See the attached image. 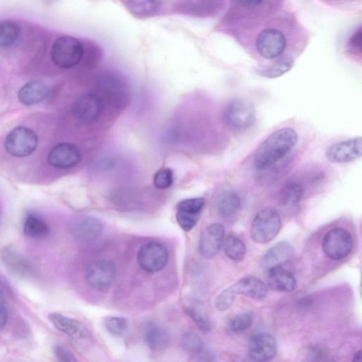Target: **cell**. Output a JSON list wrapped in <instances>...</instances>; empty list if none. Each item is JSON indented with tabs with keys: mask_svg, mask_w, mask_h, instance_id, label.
I'll use <instances>...</instances> for the list:
<instances>
[{
	"mask_svg": "<svg viewBox=\"0 0 362 362\" xmlns=\"http://www.w3.org/2000/svg\"><path fill=\"white\" fill-rule=\"evenodd\" d=\"M298 141L296 132L290 127L279 129L272 133L257 149L253 165L256 170L267 169L284 158Z\"/></svg>",
	"mask_w": 362,
	"mask_h": 362,
	"instance_id": "cell-1",
	"label": "cell"
},
{
	"mask_svg": "<svg viewBox=\"0 0 362 362\" xmlns=\"http://www.w3.org/2000/svg\"><path fill=\"white\" fill-rule=\"evenodd\" d=\"M281 227L278 211L272 207L260 210L255 216L250 226V236L257 243L264 244L272 240Z\"/></svg>",
	"mask_w": 362,
	"mask_h": 362,
	"instance_id": "cell-2",
	"label": "cell"
},
{
	"mask_svg": "<svg viewBox=\"0 0 362 362\" xmlns=\"http://www.w3.org/2000/svg\"><path fill=\"white\" fill-rule=\"evenodd\" d=\"M50 54L52 62L57 66L63 69L74 67L81 60L82 42L73 36H62L53 43Z\"/></svg>",
	"mask_w": 362,
	"mask_h": 362,
	"instance_id": "cell-3",
	"label": "cell"
},
{
	"mask_svg": "<svg viewBox=\"0 0 362 362\" xmlns=\"http://www.w3.org/2000/svg\"><path fill=\"white\" fill-rule=\"evenodd\" d=\"M98 93L106 101L115 107L126 105L128 93L123 78L114 72L102 73L97 81Z\"/></svg>",
	"mask_w": 362,
	"mask_h": 362,
	"instance_id": "cell-4",
	"label": "cell"
},
{
	"mask_svg": "<svg viewBox=\"0 0 362 362\" xmlns=\"http://www.w3.org/2000/svg\"><path fill=\"white\" fill-rule=\"evenodd\" d=\"M322 247L329 259L333 260L344 259L352 250V235L344 228L339 227L333 228L324 235Z\"/></svg>",
	"mask_w": 362,
	"mask_h": 362,
	"instance_id": "cell-5",
	"label": "cell"
},
{
	"mask_svg": "<svg viewBox=\"0 0 362 362\" xmlns=\"http://www.w3.org/2000/svg\"><path fill=\"white\" fill-rule=\"evenodd\" d=\"M37 146V136L30 129L18 127L11 130L5 139V148L12 156L25 157L32 154Z\"/></svg>",
	"mask_w": 362,
	"mask_h": 362,
	"instance_id": "cell-6",
	"label": "cell"
},
{
	"mask_svg": "<svg viewBox=\"0 0 362 362\" xmlns=\"http://www.w3.org/2000/svg\"><path fill=\"white\" fill-rule=\"evenodd\" d=\"M168 252L166 247L160 243L151 241L144 244L137 253V262L139 267L147 272H156L166 264Z\"/></svg>",
	"mask_w": 362,
	"mask_h": 362,
	"instance_id": "cell-7",
	"label": "cell"
},
{
	"mask_svg": "<svg viewBox=\"0 0 362 362\" xmlns=\"http://www.w3.org/2000/svg\"><path fill=\"white\" fill-rule=\"evenodd\" d=\"M116 274L114 264L105 259H97L88 264L85 279L90 287L97 291L107 289L115 280Z\"/></svg>",
	"mask_w": 362,
	"mask_h": 362,
	"instance_id": "cell-8",
	"label": "cell"
},
{
	"mask_svg": "<svg viewBox=\"0 0 362 362\" xmlns=\"http://www.w3.org/2000/svg\"><path fill=\"white\" fill-rule=\"evenodd\" d=\"M104 103L103 98L98 93H84L74 103L73 114L82 122H93L102 115Z\"/></svg>",
	"mask_w": 362,
	"mask_h": 362,
	"instance_id": "cell-9",
	"label": "cell"
},
{
	"mask_svg": "<svg viewBox=\"0 0 362 362\" xmlns=\"http://www.w3.org/2000/svg\"><path fill=\"white\" fill-rule=\"evenodd\" d=\"M226 123L232 128L244 129L250 127L255 120V110L248 101L236 99L230 102L224 111Z\"/></svg>",
	"mask_w": 362,
	"mask_h": 362,
	"instance_id": "cell-10",
	"label": "cell"
},
{
	"mask_svg": "<svg viewBox=\"0 0 362 362\" xmlns=\"http://www.w3.org/2000/svg\"><path fill=\"white\" fill-rule=\"evenodd\" d=\"M286 47V39L279 30L267 28L262 30L256 39L259 54L266 59H275L280 56Z\"/></svg>",
	"mask_w": 362,
	"mask_h": 362,
	"instance_id": "cell-11",
	"label": "cell"
},
{
	"mask_svg": "<svg viewBox=\"0 0 362 362\" xmlns=\"http://www.w3.org/2000/svg\"><path fill=\"white\" fill-rule=\"evenodd\" d=\"M361 136L339 141L329 145L325 151L327 159L333 163H346L361 156Z\"/></svg>",
	"mask_w": 362,
	"mask_h": 362,
	"instance_id": "cell-12",
	"label": "cell"
},
{
	"mask_svg": "<svg viewBox=\"0 0 362 362\" xmlns=\"http://www.w3.org/2000/svg\"><path fill=\"white\" fill-rule=\"evenodd\" d=\"M51 323L71 339L81 343H89L91 335L88 328L80 321L57 313L48 315Z\"/></svg>",
	"mask_w": 362,
	"mask_h": 362,
	"instance_id": "cell-13",
	"label": "cell"
},
{
	"mask_svg": "<svg viewBox=\"0 0 362 362\" xmlns=\"http://www.w3.org/2000/svg\"><path fill=\"white\" fill-rule=\"evenodd\" d=\"M225 237L224 226L214 223L206 226L202 232L199 241L200 255L210 259L215 257L221 248Z\"/></svg>",
	"mask_w": 362,
	"mask_h": 362,
	"instance_id": "cell-14",
	"label": "cell"
},
{
	"mask_svg": "<svg viewBox=\"0 0 362 362\" xmlns=\"http://www.w3.org/2000/svg\"><path fill=\"white\" fill-rule=\"evenodd\" d=\"M247 353L254 361H268L273 359L277 353L275 338L267 332L254 334L249 341Z\"/></svg>",
	"mask_w": 362,
	"mask_h": 362,
	"instance_id": "cell-15",
	"label": "cell"
},
{
	"mask_svg": "<svg viewBox=\"0 0 362 362\" xmlns=\"http://www.w3.org/2000/svg\"><path fill=\"white\" fill-rule=\"evenodd\" d=\"M204 204L203 197L189 198L178 203L176 220L182 230L188 232L196 226Z\"/></svg>",
	"mask_w": 362,
	"mask_h": 362,
	"instance_id": "cell-16",
	"label": "cell"
},
{
	"mask_svg": "<svg viewBox=\"0 0 362 362\" xmlns=\"http://www.w3.org/2000/svg\"><path fill=\"white\" fill-rule=\"evenodd\" d=\"M81 155L78 147L69 143L55 145L49 151L47 160L53 167L70 168L76 165L81 160Z\"/></svg>",
	"mask_w": 362,
	"mask_h": 362,
	"instance_id": "cell-17",
	"label": "cell"
},
{
	"mask_svg": "<svg viewBox=\"0 0 362 362\" xmlns=\"http://www.w3.org/2000/svg\"><path fill=\"white\" fill-rule=\"evenodd\" d=\"M218 8L214 0H180L173 6L175 13L194 18H205L213 16Z\"/></svg>",
	"mask_w": 362,
	"mask_h": 362,
	"instance_id": "cell-18",
	"label": "cell"
},
{
	"mask_svg": "<svg viewBox=\"0 0 362 362\" xmlns=\"http://www.w3.org/2000/svg\"><path fill=\"white\" fill-rule=\"evenodd\" d=\"M294 255L293 246L286 241H279L272 246L260 259V265L264 269L281 267L290 261Z\"/></svg>",
	"mask_w": 362,
	"mask_h": 362,
	"instance_id": "cell-19",
	"label": "cell"
},
{
	"mask_svg": "<svg viewBox=\"0 0 362 362\" xmlns=\"http://www.w3.org/2000/svg\"><path fill=\"white\" fill-rule=\"evenodd\" d=\"M73 236L81 242L88 243L100 237L103 225L101 222L91 216H83L77 218L71 226Z\"/></svg>",
	"mask_w": 362,
	"mask_h": 362,
	"instance_id": "cell-20",
	"label": "cell"
},
{
	"mask_svg": "<svg viewBox=\"0 0 362 362\" xmlns=\"http://www.w3.org/2000/svg\"><path fill=\"white\" fill-rule=\"evenodd\" d=\"M1 258L4 264L18 275L29 276L33 274L30 262L13 247L5 248L1 252Z\"/></svg>",
	"mask_w": 362,
	"mask_h": 362,
	"instance_id": "cell-21",
	"label": "cell"
},
{
	"mask_svg": "<svg viewBox=\"0 0 362 362\" xmlns=\"http://www.w3.org/2000/svg\"><path fill=\"white\" fill-rule=\"evenodd\" d=\"M233 291L255 300H262L267 294L265 284L255 276L244 277L230 286Z\"/></svg>",
	"mask_w": 362,
	"mask_h": 362,
	"instance_id": "cell-22",
	"label": "cell"
},
{
	"mask_svg": "<svg viewBox=\"0 0 362 362\" xmlns=\"http://www.w3.org/2000/svg\"><path fill=\"white\" fill-rule=\"evenodd\" d=\"M127 10L134 17L146 19L157 16L162 8V0H122Z\"/></svg>",
	"mask_w": 362,
	"mask_h": 362,
	"instance_id": "cell-23",
	"label": "cell"
},
{
	"mask_svg": "<svg viewBox=\"0 0 362 362\" xmlns=\"http://www.w3.org/2000/svg\"><path fill=\"white\" fill-rule=\"evenodd\" d=\"M267 284L273 290L281 292H291L297 287L294 276L282 266L267 270Z\"/></svg>",
	"mask_w": 362,
	"mask_h": 362,
	"instance_id": "cell-24",
	"label": "cell"
},
{
	"mask_svg": "<svg viewBox=\"0 0 362 362\" xmlns=\"http://www.w3.org/2000/svg\"><path fill=\"white\" fill-rule=\"evenodd\" d=\"M49 94V89L44 83L35 81L25 83L19 90L18 98L21 103L32 105L43 101Z\"/></svg>",
	"mask_w": 362,
	"mask_h": 362,
	"instance_id": "cell-25",
	"label": "cell"
},
{
	"mask_svg": "<svg viewBox=\"0 0 362 362\" xmlns=\"http://www.w3.org/2000/svg\"><path fill=\"white\" fill-rule=\"evenodd\" d=\"M144 339L148 348L153 351L164 350L169 341L166 330L154 322H150L145 326Z\"/></svg>",
	"mask_w": 362,
	"mask_h": 362,
	"instance_id": "cell-26",
	"label": "cell"
},
{
	"mask_svg": "<svg viewBox=\"0 0 362 362\" xmlns=\"http://www.w3.org/2000/svg\"><path fill=\"white\" fill-rule=\"evenodd\" d=\"M50 228L47 222L38 214H29L24 221V235L33 239H41L47 237Z\"/></svg>",
	"mask_w": 362,
	"mask_h": 362,
	"instance_id": "cell-27",
	"label": "cell"
},
{
	"mask_svg": "<svg viewBox=\"0 0 362 362\" xmlns=\"http://www.w3.org/2000/svg\"><path fill=\"white\" fill-rule=\"evenodd\" d=\"M304 189L298 182L286 183L280 192V204L285 209L298 206L303 196Z\"/></svg>",
	"mask_w": 362,
	"mask_h": 362,
	"instance_id": "cell-28",
	"label": "cell"
},
{
	"mask_svg": "<svg viewBox=\"0 0 362 362\" xmlns=\"http://www.w3.org/2000/svg\"><path fill=\"white\" fill-rule=\"evenodd\" d=\"M241 205L239 195L231 191L222 193L216 202V209L218 214L224 218H228L235 214Z\"/></svg>",
	"mask_w": 362,
	"mask_h": 362,
	"instance_id": "cell-29",
	"label": "cell"
},
{
	"mask_svg": "<svg viewBox=\"0 0 362 362\" xmlns=\"http://www.w3.org/2000/svg\"><path fill=\"white\" fill-rule=\"evenodd\" d=\"M223 251L225 255L232 261L242 262L246 255L245 243L236 235L230 234L224 239Z\"/></svg>",
	"mask_w": 362,
	"mask_h": 362,
	"instance_id": "cell-30",
	"label": "cell"
},
{
	"mask_svg": "<svg viewBox=\"0 0 362 362\" xmlns=\"http://www.w3.org/2000/svg\"><path fill=\"white\" fill-rule=\"evenodd\" d=\"M293 61L289 57H281L271 64L257 71L258 75L267 78H274L284 75L293 66Z\"/></svg>",
	"mask_w": 362,
	"mask_h": 362,
	"instance_id": "cell-31",
	"label": "cell"
},
{
	"mask_svg": "<svg viewBox=\"0 0 362 362\" xmlns=\"http://www.w3.org/2000/svg\"><path fill=\"white\" fill-rule=\"evenodd\" d=\"M20 33L18 25L11 21H0V47H4L13 45Z\"/></svg>",
	"mask_w": 362,
	"mask_h": 362,
	"instance_id": "cell-32",
	"label": "cell"
},
{
	"mask_svg": "<svg viewBox=\"0 0 362 362\" xmlns=\"http://www.w3.org/2000/svg\"><path fill=\"white\" fill-rule=\"evenodd\" d=\"M254 315L251 312H244L235 315L228 323L233 332L238 333L247 330L253 323Z\"/></svg>",
	"mask_w": 362,
	"mask_h": 362,
	"instance_id": "cell-33",
	"label": "cell"
},
{
	"mask_svg": "<svg viewBox=\"0 0 362 362\" xmlns=\"http://www.w3.org/2000/svg\"><path fill=\"white\" fill-rule=\"evenodd\" d=\"M181 345L187 351L197 354L204 349V341L201 337L193 332H187L182 334Z\"/></svg>",
	"mask_w": 362,
	"mask_h": 362,
	"instance_id": "cell-34",
	"label": "cell"
},
{
	"mask_svg": "<svg viewBox=\"0 0 362 362\" xmlns=\"http://www.w3.org/2000/svg\"><path fill=\"white\" fill-rule=\"evenodd\" d=\"M128 326L127 320L124 317L110 316L105 320V327L107 332L114 336H121Z\"/></svg>",
	"mask_w": 362,
	"mask_h": 362,
	"instance_id": "cell-35",
	"label": "cell"
},
{
	"mask_svg": "<svg viewBox=\"0 0 362 362\" xmlns=\"http://www.w3.org/2000/svg\"><path fill=\"white\" fill-rule=\"evenodd\" d=\"M173 172L170 168H165L157 171L153 177L154 186L159 189H165L173 183Z\"/></svg>",
	"mask_w": 362,
	"mask_h": 362,
	"instance_id": "cell-36",
	"label": "cell"
},
{
	"mask_svg": "<svg viewBox=\"0 0 362 362\" xmlns=\"http://www.w3.org/2000/svg\"><path fill=\"white\" fill-rule=\"evenodd\" d=\"M83 55L89 62L90 66L96 64L102 57V49L98 44L90 41L83 44Z\"/></svg>",
	"mask_w": 362,
	"mask_h": 362,
	"instance_id": "cell-37",
	"label": "cell"
},
{
	"mask_svg": "<svg viewBox=\"0 0 362 362\" xmlns=\"http://www.w3.org/2000/svg\"><path fill=\"white\" fill-rule=\"evenodd\" d=\"M235 294L230 287L223 290L215 300L216 309L221 312L229 309L234 303Z\"/></svg>",
	"mask_w": 362,
	"mask_h": 362,
	"instance_id": "cell-38",
	"label": "cell"
},
{
	"mask_svg": "<svg viewBox=\"0 0 362 362\" xmlns=\"http://www.w3.org/2000/svg\"><path fill=\"white\" fill-rule=\"evenodd\" d=\"M185 312L191 319L197 324L202 331H209L211 329V325L208 318L199 311L192 308H187Z\"/></svg>",
	"mask_w": 362,
	"mask_h": 362,
	"instance_id": "cell-39",
	"label": "cell"
},
{
	"mask_svg": "<svg viewBox=\"0 0 362 362\" xmlns=\"http://www.w3.org/2000/svg\"><path fill=\"white\" fill-rule=\"evenodd\" d=\"M54 352L56 358L59 361L74 362L76 361L74 354L63 345H57L54 347Z\"/></svg>",
	"mask_w": 362,
	"mask_h": 362,
	"instance_id": "cell-40",
	"label": "cell"
},
{
	"mask_svg": "<svg viewBox=\"0 0 362 362\" xmlns=\"http://www.w3.org/2000/svg\"><path fill=\"white\" fill-rule=\"evenodd\" d=\"M362 45V30L360 27L350 37L348 40V47L351 52L354 53L361 52Z\"/></svg>",
	"mask_w": 362,
	"mask_h": 362,
	"instance_id": "cell-41",
	"label": "cell"
},
{
	"mask_svg": "<svg viewBox=\"0 0 362 362\" xmlns=\"http://www.w3.org/2000/svg\"><path fill=\"white\" fill-rule=\"evenodd\" d=\"M8 310L5 305L4 298L0 293V329L4 328L8 320Z\"/></svg>",
	"mask_w": 362,
	"mask_h": 362,
	"instance_id": "cell-42",
	"label": "cell"
},
{
	"mask_svg": "<svg viewBox=\"0 0 362 362\" xmlns=\"http://www.w3.org/2000/svg\"><path fill=\"white\" fill-rule=\"evenodd\" d=\"M239 5L250 8L258 6L264 0H234Z\"/></svg>",
	"mask_w": 362,
	"mask_h": 362,
	"instance_id": "cell-43",
	"label": "cell"
},
{
	"mask_svg": "<svg viewBox=\"0 0 362 362\" xmlns=\"http://www.w3.org/2000/svg\"><path fill=\"white\" fill-rule=\"evenodd\" d=\"M361 361V350L359 349L356 351L354 355L353 361Z\"/></svg>",
	"mask_w": 362,
	"mask_h": 362,
	"instance_id": "cell-44",
	"label": "cell"
}]
</instances>
